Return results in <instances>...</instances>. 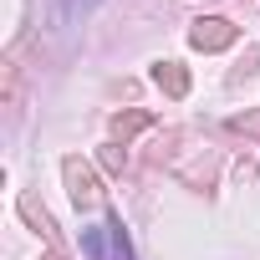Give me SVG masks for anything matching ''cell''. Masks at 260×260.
Returning <instances> with one entry per match:
<instances>
[{
  "mask_svg": "<svg viewBox=\"0 0 260 260\" xmlns=\"http://www.w3.org/2000/svg\"><path fill=\"white\" fill-rule=\"evenodd\" d=\"M92 6H97V0H61V11H56V16H61V21H77V16H87Z\"/></svg>",
  "mask_w": 260,
  "mask_h": 260,
  "instance_id": "1",
  "label": "cell"
}]
</instances>
